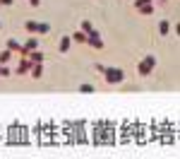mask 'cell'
<instances>
[{
  "label": "cell",
  "instance_id": "1",
  "mask_svg": "<svg viewBox=\"0 0 180 159\" xmlns=\"http://www.w3.org/2000/svg\"><path fill=\"white\" fill-rule=\"evenodd\" d=\"M120 80H122L120 70H108V82H120Z\"/></svg>",
  "mask_w": 180,
  "mask_h": 159
},
{
  "label": "cell",
  "instance_id": "2",
  "mask_svg": "<svg viewBox=\"0 0 180 159\" xmlns=\"http://www.w3.org/2000/svg\"><path fill=\"white\" fill-rule=\"evenodd\" d=\"M79 89H82V92H94V87H91V84H82Z\"/></svg>",
  "mask_w": 180,
  "mask_h": 159
}]
</instances>
